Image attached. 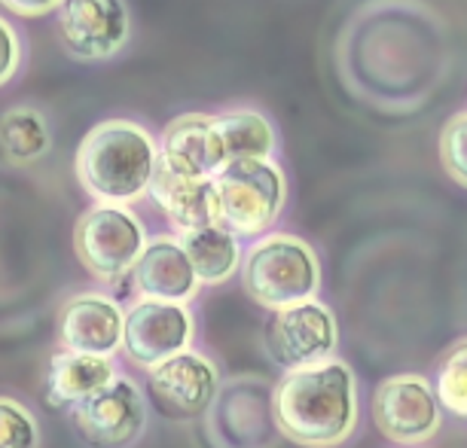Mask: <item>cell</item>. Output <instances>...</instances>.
Returning <instances> with one entry per match:
<instances>
[{
    "label": "cell",
    "mask_w": 467,
    "mask_h": 448,
    "mask_svg": "<svg viewBox=\"0 0 467 448\" xmlns=\"http://www.w3.org/2000/svg\"><path fill=\"white\" fill-rule=\"evenodd\" d=\"M358 375L346 360L327 357L285 369L272 384V418L278 433L303 448H337L358 430Z\"/></svg>",
    "instance_id": "obj_1"
},
{
    "label": "cell",
    "mask_w": 467,
    "mask_h": 448,
    "mask_svg": "<svg viewBox=\"0 0 467 448\" xmlns=\"http://www.w3.org/2000/svg\"><path fill=\"white\" fill-rule=\"evenodd\" d=\"M160 147L153 135L129 119L99 122L77 149V178L92 199L129 205L150 189Z\"/></svg>",
    "instance_id": "obj_2"
},
{
    "label": "cell",
    "mask_w": 467,
    "mask_h": 448,
    "mask_svg": "<svg viewBox=\"0 0 467 448\" xmlns=\"http://www.w3.org/2000/svg\"><path fill=\"white\" fill-rule=\"evenodd\" d=\"M242 287L254 302L275 311L315 299L321 290V262L315 248L296 235L272 232L248 250Z\"/></svg>",
    "instance_id": "obj_3"
},
{
    "label": "cell",
    "mask_w": 467,
    "mask_h": 448,
    "mask_svg": "<svg viewBox=\"0 0 467 448\" xmlns=\"http://www.w3.org/2000/svg\"><path fill=\"white\" fill-rule=\"evenodd\" d=\"M217 223L235 235H263L287 201L285 171L272 159L226 162L214 178Z\"/></svg>",
    "instance_id": "obj_4"
},
{
    "label": "cell",
    "mask_w": 467,
    "mask_h": 448,
    "mask_svg": "<svg viewBox=\"0 0 467 448\" xmlns=\"http://www.w3.org/2000/svg\"><path fill=\"white\" fill-rule=\"evenodd\" d=\"M144 244V226H140V219L126 205L101 201V205L89 208L77 219V257L101 280H117L131 275Z\"/></svg>",
    "instance_id": "obj_5"
},
{
    "label": "cell",
    "mask_w": 467,
    "mask_h": 448,
    "mask_svg": "<svg viewBox=\"0 0 467 448\" xmlns=\"http://www.w3.org/2000/svg\"><path fill=\"white\" fill-rule=\"evenodd\" d=\"M369 412L379 433L403 448L431 443L443 424V406L434 393V384L419 372H400L379 382Z\"/></svg>",
    "instance_id": "obj_6"
},
{
    "label": "cell",
    "mask_w": 467,
    "mask_h": 448,
    "mask_svg": "<svg viewBox=\"0 0 467 448\" xmlns=\"http://www.w3.org/2000/svg\"><path fill=\"white\" fill-rule=\"evenodd\" d=\"M147 397L165 421H187L205 418L220 391V372L214 360L199 351H181L160 366L147 369Z\"/></svg>",
    "instance_id": "obj_7"
},
{
    "label": "cell",
    "mask_w": 467,
    "mask_h": 448,
    "mask_svg": "<svg viewBox=\"0 0 467 448\" xmlns=\"http://www.w3.org/2000/svg\"><path fill=\"white\" fill-rule=\"evenodd\" d=\"M263 345H266L272 363L285 369L321 363V360L333 357L339 345L337 318L318 299L275 309L263 330Z\"/></svg>",
    "instance_id": "obj_8"
},
{
    "label": "cell",
    "mask_w": 467,
    "mask_h": 448,
    "mask_svg": "<svg viewBox=\"0 0 467 448\" xmlns=\"http://www.w3.org/2000/svg\"><path fill=\"white\" fill-rule=\"evenodd\" d=\"M70 424L89 448H129L147 427V397L131 379H113L108 388L74 402Z\"/></svg>",
    "instance_id": "obj_9"
},
{
    "label": "cell",
    "mask_w": 467,
    "mask_h": 448,
    "mask_svg": "<svg viewBox=\"0 0 467 448\" xmlns=\"http://www.w3.org/2000/svg\"><path fill=\"white\" fill-rule=\"evenodd\" d=\"M196 323L187 305L140 299L126 314L122 323V351L135 366L153 369L190 348Z\"/></svg>",
    "instance_id": "obj_10"
},
{
    "label": "cell",
    "mask_w": 467,
    "mask_h": 448,
    "mask_svg": "<svg viewBox=\"0 0 467 448\" xmlns=\"http://www.w3.org/2000/svg\"><path fill=\"white\" fill-rule=\"evenodd\" d=\"M248 379H239L217 391L214 402L205 412L208 436L220 448H272L281 436L272 418V388H244Z\"/></svg>",
    "instance_id": "obj_11"
},
{
    "label": "cell",
    "mask_w": 467,
    "mask_h": 448,
    "mask_svg": "<svg viewBox=\"0 0 467 448\" xmlns=\"http://www.w3.org/2000/svg\"><path fill=\"white\" fill-rule=\"evenodd\" d=\"M58 37L83 61L110 58L129 40V10L122 0H61Z\"/></svg>",
    "instance_id": "obj_12"
},
{
    "label": "cell",
    "mask_w": 467,
    "mask_h": 448,
    "mask_svg": "<svg viewBox=\"0 0 467 448\" xmlns=\"http://www.w3.org/2000/svg\"><path fill=\"white\" fill-rule=\"evenodd\" d=\"M131 280H135L140 299H160V302L181 305L196 299L202 284L187 250L181 248L178 239H169V235H160V239L144 244L135 269H131Z\"/></svg>",
    "instance_id": "obj_13"
},
{
    "label": "cell",
    "mask_w": 467,
    "mask_h": 448,
    "mask_svg": "<svg viewBox=\"0 0 467 448\" xmlns=\"http://www.w3.org/2000/svg\"><path fill=\"white\" fill-rule=\"evenodd\" d=\"M122 323L126 314L113 299L101 293H83L61 309L58 314V339L67 351L110 357L122 348Z\"/></svg>",
    "instance_id": "obj_14"
},
{
    "label": "cell",
    "mask_w": 467,
    "mask_h": 448,
    "mask_svg": "<svg viewBox=\"0 0 467 448\" xmlns=\"http://www.w3.org/2000/svg\"><path fill=\"white\" fill-rule=\"evenodd\" d=\"M160 159L171 168L196 178H214L223 168V144L217 135V117L208 113H183L162 131Z\"/></svg>",
    "instance_id": "obj_15"
},
{
    "label": "cell",
    "mask_w": 467,
    "mask_h": 448,
    "mask_svg": "<svg viewBox=\"0 0 467 448\" xmlns=\"http://www.w3.org/2000/svg\"><path fill=\"white\" fill-rule=\"evenodd\" d=\"M150 196H153V201L165 210V217L181 232L217 223V199H214V180L211 178L183 174L160 159L156 162L153 180H150Z\"/></svg>",
    "instance_id": "obj_16"
},
{
    "label": "cell",
    "mask_w": 467,
    "mask_h": 448,
    "mask_svg": "<svg viewBox=\"0 0 467 448\" xmlns=\"http://www.w3.org/2000/svg\"><path fill=\"white\" fill-rule=\"evenodd\" d=\"M117 379V366L110 357L101 354H83V351H65L52 357L47 369V402L52 406H74L95 391L108 388Z\"/></svg>",
    "instance_id": "obj_17"
},
{
    "label": "cell",
    "mask_w": 467,
    "mask_h": 448,
    "mask_svg": "<svg viewBox=\"0 0 467 448\" xmlns=\"http://www.w3.org/2000/svg\"><path fill=\"white\" fill-rule=\"evenodd\" d=\"M178 241L187 250L202 284H223V280H229L242 269L239 235L229 232L226 226L211 223L202 226V229H187L181 232Z\"/></svg>",
    "instance_id": "obj_18"
},
{
    "label": "cell",
    "mask_w": 467,
    "mask_h": 448,
    "mask_svg": "<svg viewBox=\"0 0 467 448\" xmlns=\"http://www.w3.org/2000/svg\"><path fill=\"white\" fill-rule=\"evenodd\" d=\"M217 135L223 144V159H269L275 149V131L269 119L254 110H233L217 117Z\"/></svg>",
    "instance_id": "obj_19"
},
{
    "label": "cell",
    "mask_w": 467,
    "mask_h": 448,
    "mask_svg": "<svg viewBox=\"0 0 467 448\" xmlns=\"http://www.w3.org/2000/svg\"><path fill=\"white\" fill-rule=\"evenodd\" d=\"M49 149V126L37 110L13 107L0 117V153L10 162H34Z\"/></svg>",
    "instance_id": "obj_20"
},
{
    "label": "cell",
    "mask_w": 467,
    "mask_h": 448,
    "mask_svg": "<svg viewBox=\"0 0 467 448\" xmlns=\"http://www.w3.org/2000/svg\"><path fill=\"white\" fill-rule=\"evenodd\" d=\"M434 393L446 415L467 421V336L455 339L437 360Z\"/></svg>",
    "instance_id": "obj_21"
},
{
    "label": "cell",
    "mask_w": 467,
    "mask_h": 448,
    "mask_svg": "<svg viewBox=\"0 0 467 448\" xmlns=\"http://www.w3.org/2000/svg\"><path fill=\"white\" fill-rule=\"evenodd\" d=\"M0 448H40L37 418L13 397H0Z\"/></svg>",
    "instance_id": "obj_22"
},
{
    "label": "cell",
    "mask_w": 467,
    "mask_h": 448,
    "mask_svg": "<svg viewBox=\"0 0 467 448\" xmlns=\"http://www.w3.org/2000/svg\"><path fill=\"white\" fill-rule=\"evenodd\" d=\"M440 162L449 178L467 189V113H455L440 131Z\"/></svg>",
    "instance_id": "obj_23"
},
{
    "label": "cell",
    "mask_w": 467,
    "mask_h": 448,
    "mask_svg": "<svg viewBox=\"0 0 467 448\" xmlns=\"http://www.w3.org/2000/svg\"><path fill=\"white\" fill-rule=\"evenodd\" d=\"M22 65V43L19 34L13 31V25L0 15V86L10 83L16 70Z\"/></svg>",
    "instance_id": "obj_24"
},
{
    "label": "cell",
    "mask_w": 467,
    "mask_h": 448,
    "mask_svg": "<svg viewBox=\"0 0 467 448\" xmlns=\"http://www.w3.org/2000/svg\"><path fill=\"white\" fill-rule=\"evenodd\" d=\"M4 4L19 15H47L52 10H58L61 0H4Z\"/></svg>",
    "instance_id": "obj_25"
}]
</instances>
